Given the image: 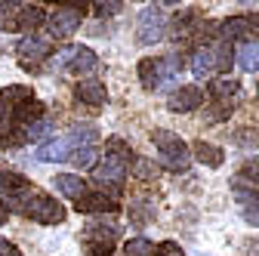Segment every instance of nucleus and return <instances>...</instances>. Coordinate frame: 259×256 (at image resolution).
<instances>
[{
  "label": "nucleus",
  "mask_w": 259,
  "mask_h": 256,
  "mask_svg": "<svg viewBox=\"0 0 259 256\" xmlns=\"http://www.w3.org/2000/svg\"><path fill=\"white\" fill-rule=\"evenodd\" d=\"M232 62H235L232 44L219 40V44H210V47L194 50V56H191V74L198 77V80H207V77H213L216 71H229Z\"/></svg>",
  "instance_id": "f257e3e1"
},
{
  "label": "nucleus",
  "mask_w": 259,
  "mask_h": 256,
  "mask_svg": "<svg viewBox=\"0 0 259 256\" xmlns=\"http://www.w3.org/2000/svg\"><path fill=\"white\" fill-rule=\"evenodd\" d=\"M93 142H96V130H93V126H77V130H71L68 136L44 142L37 148V157H40V161H68L77 148L93 145Z\"/></svg>",
  "instance_id": "f03ea898"
},
{
  "label": "nucleus",
  "mask_w": 259,
  "mask_h": 256,
  "mask_svg": "<svg viewBox=\"0 0 259 256\" xmlns=\"http://www.w3.org/2000/svg\"><path fill=\"white\" fill-rule=\"evenodd\" d=\"M151 139L157 145V161H160V167L179 173V170H185L191 164V151H188V145L176 133H170V130H154Z\"/></svg>",
  "instance_id": "7ed1b4c3"
},
{
  "label": "nucleus",
  "mask_w": 259,
  "mask_h": 256,
  "mask_svg": "<svg viewBox=\"0 0 259 256\" xmlns=\"http://www.w3.org/2000/svg\"><path fill=\"white\" fill-rule=\"evenodd\" d=\"M117 235H120V229L114 226V222H108V226H102V222L87 226L83 229V250H87V256H111Z\"/></svg>",
  "instance_id": "20e7f679"
},
{
  "label": "nucleus",
  "mask_w": 259,
  "mask_h": 256,
  "mask_svg": "<svg viewBox=\"0 0 259 256\" xmlns=\"http://www.w3.org/2000/svg\"><path fill=\"white\" fill-rule=\"evenodd\" d=\"M0 195H4V207L7 210H22L25 201L34 195V188H31V182L16 173V170H0Z\"/></svg>",
  "instance_id": "39448f33"
},
{
  "label": "nucleus",
  "mask_w": 259,
  "mask_h": 256,
  "mask_svg": "<svg viewBox=\"0 0 259 256\" xmlns=\"http://www.w3.org/2000/svg\"><path fill=\"white\" fill-rule=\"evenodd\" d=\"M87 7L90 4H59V10L47 19L50 34L53 37H68V34H74V31L80 28V22H83V16H87Z\"/></svg>",
  "instance_id": "423d86ee"
},
{
  "label": "nucleus",
  "mask_w": 259,
  "mask_h": 256,
  "mask_svg": "<svg viewBox=\"0 0 259 256\" xmlns=\"http://www.w3.org/2000/svg\"><path fill=\"white\" fill-rule=\"evenodd\" d=\"M22 213H25V216H31L34 222H44V226H56V222H62V219H65V207H62V204H56V198L44 195V191H34V195L25 201Z\"/></svg>",
  "instance_id": "0eeeda50"
},
{
  "label": "nucleus",
  "mask_w": 259,
  "mask_h": 256,
  "mask_svg": "<svg viewBox=\"0 0 259 256\" xmlns=\"http://www.w3.org/2000/svg\"><path fill=\"white\" fill-rule=\"evenodd\" d=\"M164 28H167V19H164V13H160V7L157 4H151V7H145L142 13H139V19H136V40L139 44H157L160 37H164Z\"/></svg>",
  "instance_id": "6e6552de"
},
{
  "label": "nucleus",
  "mask_w": 259,
  "mask_h": 256,
  "mask_svg": "<svg viewBox=\"0 0 259 256\" xmlns=\"http://www.w3.org/2000/svg\"><path fill=\"white\" fill-rule=\"evenodd\" d=\"M123 179H126V167H123V164H117V161H111V157H105L102 164H96V167H93V182L99 185L102 191L108 188V191H111V198H114V195H120Z\"/></svg>",
  "instance_id": "1a4fd4ad"
},
{
  "label": "nucleus",
  "mask_w": 259,
  "mask_h": 256,
  "mask_svg": "<svg viewBox=\"0 0 259 256\" xmlns=\"http://www.w3.org/2000/svg\"><path fill=\"white\" fill-rule=\"evenodd\" d=\"M198 105H204V93H201V87H179L170 99H167V108L170 111H176V114H188V111H194Z\"/></svg>",
  "instance_id": "9d476101"
},
{
  "label": "nucleus",
  "mask_w": 259,
  "mask_h": 256,
  "mask_svg": "<svg viewBox=\"0 0 259 256\" xmlns=\"http://www.w3.org/2000/svg\"><path fill=\"white\" fill-rule=\"evenodd\" d=\"M16 53L22 56V65H31L37 59H47L50 56V37H40V34H25L16 47Z\"/></svg>",
  "instance_id": "9b49d317"
},
{
  "label": "nucleus",
  "mask_w": 259,
  "mask_h": 256,
  "mask_svg": "<svg viewBox=\"0 0 259 256\" xmlns=\"http://www.w3.org/2000/svg\"><path fill=\"white\" fill-rule=\"evenodd\" d=\"M77 213H117L120 210V204L111 198V195H105V191H99V195H83V198H77Z\"/></svg>",
  "instance_id": "f8f14e48"
},
{
  "label": "nucleus",
  "mask_w": 259,
  "mask_h": 256,
  "mask_svg": "<svg viewBox=\"0 0 259 256\" xmlns=\"http://www.w3.org/2000/svg\"><path fill=\"white\" fill-rule=\"evenodd\" d=\"M74 93H77V99H80L83 105H105V102H108V93H105V83H102V80H96V77L77 80Z\"/></svg>",
  "instance_id": "ddd939ff"
},
{
  "label": "nucleus",
  "mask_w": 259,
  "mask_h": 256,
  "mask_svg": "<svg viewBox=\"0 0 259 256\" xmlns=\"http://www.w3.org/2000/svg\"><path fill=\"white\" fill-rule=\"evenodd\" d=\"M188 151L198 157L204 167H213V170H216V167H222V161H225V151H222L219 145H213V142H204V139H198Z\"/></svg>",
  "instance_id": "4468645a"
},
{
  "label": "nucleus",
  "mask_w": 259,
  "mask_h": 256,
  "mask_svg": "<svg viewBox=\"0 0 259 256\" xmlns=\"http://www.w3.org/2000/svg\"><path fill=\"white\" fill-rule=\"evenodd\" d=\"M44 22H47V13H44V7L22 4V13H19V22H16V28H19V31H28V34H34V31H37Z\"/></svg>",
  "instance_id": "2eb2a0df"
},
{
  "label": "nucleus",
  "mask_w": 259,
  "mask_h": 256,
  "mask_svg": "<svg viewBox=\"0 0 259 256\" xmlns=\"http://www.w3.org/2000/svg\"><path fill=\"white\" fill-rule=\"evenodd\" d=\"M56 188L62 191L65 198H71V201H77V198L87 195V182L80 176H74V173H59L56 176Z\"/></svg>",
  "instance_id": "dca6fc26"
},
{
  "label": "nucleus",
  "mask_w": 259,
  "mask_h": 256,
  "mask_svg": "<svg viewBox=\"0 0 259 256\" xmlns=\"http://www.w3.org/2000/svg\"><path fill=\"white\" fill-rule=\"evenodd\" d=\"M96 53L90 50V47H74V56H71V62H68V71L71 74H87V71H93L96 68Z\"/></svg>",
  "instance_id": "f3484780"
},
{
  "label": "nucleus",
  "mask_w": 259,
  "mask_h": 256,
  "mask_svg": "<svg viewBox=\"0 0 259 256\" xmlns=\"http://www.w3.org/2000/svg\"><path fill=\"white\" fill-rule=\"evenodd\" d=\"M238 65L244 68V71H259V40H244L241 47H238Z\"/></svg>",
  "instance_id": "a211bd4d"
},
{
  "label": "nucleus",
  "mask_w": 259,
  "mask_h": 256,
  "mask_svg": "<svg viewBox=\"0 0 259 256\" xmlns=\"http://www.w3.org/2000/svg\"><path fill=\"white\" fill-rule=\"evenodd\" d=\"M139 80L145 90H160L164 87V77H160V68H157V59H142L139 62Z\"/></svg>",
  "instance_id": "6ab92c4d"
},
{
  "label": "nucleus",
  "mask_w": 259,
  "mask_h": 256,
  "mask_svg": "<svg viewBox=\"0 0 259 256\" xmlns=\"http://www.w3.org/2000/svg\"><path fill=\"white\" fill-rule=\"evenodd\" d=\"M194 31H198V16H194L191 10H185L182 16H176L170 37H173V40H185V37H191V34H194Z\"/></svg>",
  "instance_id": "aec40b11"
},
{
  "label": "nucleus",
  "mask_w": 259,
  "mask_h": 256,
  "mask_svg": "<svg viewBox=\"0 0 259 256\" xmlns=\"http://www.w3.org/2000/svg\"><path fill=\"white\" fill-rule=\"evenodd\" d=\"M31 99H34V93H31V87H22V83L0 90V102H4L7 108H19L22 102H31Z\"/></svg>",
  "instance_id": "412c9836"
},
{
  "label": "nucleus",
  "mask_w": 259,
  "mask_h": 256,
  "mask_svg": "<svg viewBox=\"0 0 259 256\" xmlns=\"http://www.w3.org/2000/svg\"><path fill=\"white\" fill-rule=\"evenodd\" d=\"M247 31H250L247 16H232V19H225V22H222V40H225V44L241 40V37H247Z\"/></svg>",
  "instance_id": "4be33fe9"
},
{
  "label": "nucleus",
  "mask_w": 259,
  "mask_h": 256,
  "mask_svg": "<svg viewBox=\"0 0 259 256\" xmlns=\"http://www.w3.org/2000/svg\"><path fill=\"white\" fill-rule=\"evenodd\" d=\"M210 93H213V99H219V102H229V96H238L241 93V83L235 80V77H216V80H210Z\"/></svg>",
  "instance_id": "5701e85b"
},
{
  "label": "nucleus",
  "mask_w": 259,
  "mask_h": 256,
  "mask_svg": "<svg viewBox=\"0 0 259 256\" xmlns=\"http://www.w3.org/2000/svg\"><path fill=\"white\" fill-rule=\"evenodd\" d=\"M105 157H111V161H117V164H130L133 161V148H130L120 136H111L108 142H105Z\"/></svg>",
  "instance_id": "b1692460"
},
{
  "label": "nucleus",
  "mask_w": 259,
  "mask_h": 256,
  "mask_svg": "<svg viewBox=\"0 0 259 256\" xmlns=\"http://www.w3.org/2000/svg\"><path fill=\"white\" fill-rule=\"evenodd\" d=\"M56 130L53 126V120L50 117H37V120H31V123H25L22 126V133H25V142H40L44 136H50Z\"/></svg>",
  "instance_id": "393cba45"
},
{
  "label": "nucleus",
  "mask_w": 259,
  "mask_h": 256,
  "mask_svg": "<svg viewBox=\"0 0 259 256\" xmlns=\"http://www.w3.org/2000/svg\"><path fill=\"white\" fill-rule=\"evenodd\" d=\"M157 68H160V77H164V83H167V80H176V77L182 74V56H176V53L160 56V59H157Z\"/></svg>",
  "instance_id": "a878e982"
},
{
  "label": "nucleus",
  "mask_w": 259,
  "mask_h": 256,
  "mask_svg": "<svg viewBox=\"0 0 259 256\" xmlns=\"http://www.w3.org/2000/svg\"><path fill=\"white\" fill-rule=\"evenodd\" d=\"M19 13H22V4H16V0L0 4V31H13L19 22Z\"/></svg>",
  "instance_id": "bb28decb"
},
{
  "label": "nucleus",
  "mask_w": 259,
  "mask_h": 256,
  "mask_svg": "<svg viewBox=\"0 0 259 256\" xmlns=\"http://www.w3.org/2000/svg\"><path fill=\"white\" fill-rule=\"evenodd\" d=\"M235 114V105L232 102H216L204 111V123H219V120H229Z\"/></svg>",
  "instance_id": "cd10ccee"
},
{
  "label": "nucleus",
  "mask_w": 259,
  "mask_h": 256,
  "mask_svg": "<svg viewBox=\"0 0 259 256\" xmlns=\"http://www.w3.org/2000/svg\"><path fill=\"white\" fill-rule=\"evenodd\" d=\"M123 253L126 256H154V244L148 238H130L123 244Z\"/></svg>",
  "instance_id": "c85d7f7f"
},
{
  "label": "nucleus",
  "mask_w": 259,
  "mask_h": 256,
  "mask_svg": "<svg viewBox=\"0 0 259 256\" xmlns=\"http://www.w3.org/2000/svg\"><path fill=\"white\" fill-rule=\"evenodd\" d=\"M96 157H99L96 145H83V148H77V151L71 154V161H74L77 170H83V167H96Z\"/></svg>",
  "instance_id": "c756f323"
},
{
  "label": "nucleus",
  "mask_w": 259,
  "mask_h": 256,
  "mask_svg": "<svg viewBox=\"0 0 259 256\" xmlns=\"http://www.w3.org/2000/svg\"><path fill=\"white\" fill-rule=\"evenodd\" d=\"M235 142L241 148H256L259 145V130H256V126H241V130L235 133Z\"/></svg>",
  "instance_id": "7c9ffc66"
},
{
  "label": "nucleus",
  "mask_w": 259,
  "mask_h": 256,
  "mask_svg": "<svg viewBox=\"0 0 259 256\" xmlns=\"http://www.w3.org/2000/svg\"><path fill=\"white\" fill-rule=\"evenodd\" d=\"M93 7V13L99 16V19H105V16H114V13H120V0H99V4H90Z\"/></svg>",
  "instance_id": "2f4dec72"
},
{
  "label": "nucleus",
  "mask_w": 259,
  "mask_h": 256,
  "mask_svg": "<svg viewBox=\"0 0 259 256\" xmlns=\"http://www.w3.org/2000/svg\"><path fill=\"white\" fill-rule=\"evenodd\" d=\"M154 256H185V250L176 244V241H160L154 247Z\"/></svg>",
  "instance_id": "473e14b6"
},
{
  "label": "nucleus",
  "mask_w": 259,
  "mask_h": 256,
  "mask_svg": "<svg viewBox=\"0 0 259 256\" xmlns=\"http://www.w3.org/2000/svg\"><path fill=\"white\" fill-rule=\"evenodd\" d=\"M238 179L259 182V157H253V161H247V164H244V170H241V176H238Z\"/></svg>",
  "instance_id": "72a5a7b5"
},
{
  "label": "nucleus",
  "mask_w": 259,
  "mask_h": 256,
  "mask_svg": "<svg viewBox=\"0 0 259 256\" xmlns=\"http://www.w3.org/2000/svg\"><path fill=\"white\" fill-rule=\"evenodd\" d=\"M133 170H136L139 179H154V164L151 161H142L139 157V161H133Z\"/></svg>",
  "instance_id": "f704fd0d"
},
{
  "label": "nucleus",
  "mask_w": 259,
  "mask_h": 256,
  "mask_svg": "<svg viewBox=\"0 0 259 256\" xmlns=\"http://www.w3.org/2000/svg\"><path fill=\"white\" fill-rule=\"evenodd\" d=\"M71 56H74V47H65V50H59V53H56V59H53V65H56V68H68Z\"/></svg>",
  "instance_id": "c9c22d12"
},
{
  "label": "nucleus",
  "mask_w": 259,
  "mask_h": 256,
  "mask_svg": "<svg viewBox=\"0 0 259 256\" xmlns=\"http://www.w3.org/2000/svg\"><path fill=\"white\" fill-rule=\"evenodd\" d=\"M235 198L244 204V207H259V195H253V191H244V188H235Z\"/></svg>",
  "instance_id": "e433bc0d"
},
{
  "label": "nucleus",
  "mask_w": 259,
  "mask_h": 256,
  "mask_svg": "<svg viewBox=\"0 0 259 256\" xmlns=\"http://www.w3.org/2000/svg\"><path fill=\"white\" fill-rule=\"evenodd\" d=\"M0 130H13V108H7L4 102H0Z\"/></svg>",
  "instance_id": "4c0bfd02"
},
{
  "label": "nucleus",
  "mask_w": 259,
  "mask_h": 256,
  "mask_svg": "<svg viewBox=\"0 0 259 256\" xmlns=\"http://www.w3.org/2000/svg\"><path fill=\"white\" fill-rule=\"evenodd\" d=\"M13 253H19L13 244H7V241H0V256H13Z\"/></svg>",
  "instance_id": "58836bf2"
},
{
  "label": "nucleus",
  "mask_w": 259,
  "mask_h": 256,
  "mask_svg": "<svg viewBox=\"0 0 259 256\" xmlns=\"http://www.w3.org/2000/svg\"><path fill=\"white\" fill-rule=\"evenodd\" d=\"M247 25H250V31H256V34H259V13L247 16Z\"/></svg>",
  "instance_id": "ea45409f"
},
{
  "label": "nucleus",
  "mask_w": 259,
  "mask_h": 256,
  "mask_svg": "<svg viewBox=\"0 0 259 256\" xmlns=\"http://www.w3.org/2000/svg\"><path fill=\"white\" fill-rule=\"evenodd\" d=\"M7 216H10V210H7L4 204H0V222H7Z\"/></svg>",
  "instance_id": "a19ab883"
},
{
  "label": "nucleus",
  "mask_w": 259,
  "mask_h": 256,
  "mask_svg": "<svg viewBox=\"0 0 259 256\" xmlns=\"http://www.w3.org/2000/svg\"><path fill=\"white\" fill-rule=\"evenodd\" d=\"M13 256H22V253H13Z\"/></svg>",
  "instance_id": "79ce46f5"
},
{
  "label": "nucleus",
  "mask_w": 259,
  "mask_h": 256,
  "mask_svg": "<svg viewBox=\"0 0 259 256\" xmlns=\"http://www.w3.org/2000/svg\"><path fill=\"white\" fill-rule=\"evenodd\" d=\"M256 96H259V87H256Z\"/></svg>",
  "instance_id": "37998d69"
}]
</instances>
